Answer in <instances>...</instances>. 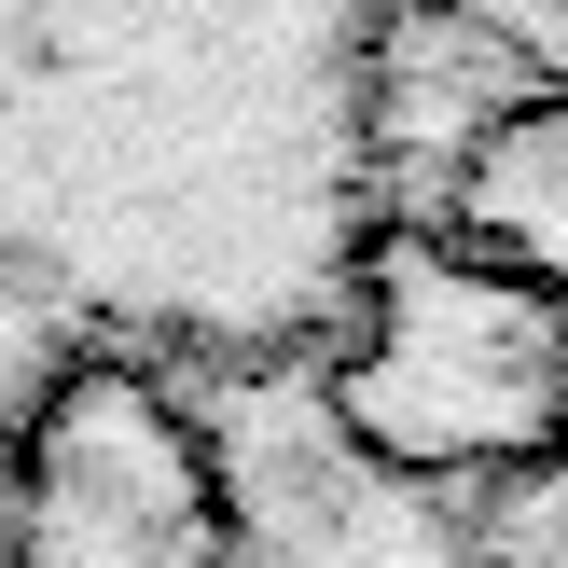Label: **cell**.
I'll use <instances>...</instances> for the list:
<instances>
[{
  "label": "cell",
  "mask_w": 568,
  "mask_h": 568,
  "mask_svg": "<svg viewBox=\"0 0 568 568\" xmlns=\"http://www.w3.org/2000/svg\"><path fill=\"white\" fill-rule=\"evenodd\" d=\"M514 514L527 527H499V568H568V471H541Z\"/></svg>",
  "instance_id": "1"
}]
</instances>
